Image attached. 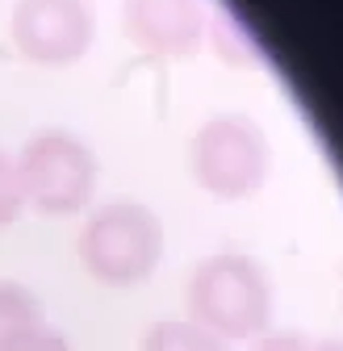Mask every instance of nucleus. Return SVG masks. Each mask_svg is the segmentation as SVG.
Instances as JSON below:
<instances>
[{"label": "nucleus", "instance_id": "423d86ee", "mask_svg": "<svg viewBox=\"0 0 343 351\" xmlns=\"http://www.w3.org/2000/svg\"><path fill=\"white\" fill-rule=\"evenodd\" d=\"M121 21L126 34L151 55H189L205 29L197 0H126Z\"/></svg>", "mask_w": 343, "mask_h": 351}, {"label": "nucleus", "instance_id": "f03ea898", "mask_svg": "<svg viewBox=\"0 0 343 351\" xmlns=\"http://www.w3.org/2000/svg\"><path fill=\"white\" fill-rule=\"evenodd\" d=\"M163 255V226L139 201H113L88 217L80 234V263L105 285H139Z\"/></svg>", "mask_w": 343, "mask_h": 351}, {"label": "nucleus", "instance_id": "7ed1b4c3", "mask_svg": "<svg viewBox=\"0 0 343 351\" xmlns=\"http://www.w3.org/2000/svg\"><path fill=\"white\" fill-rule=\"evenodd\" d=\"M189 167L201 180V189H209L213 197L239 201V197H247V193H255L264 184L268 143H264L260 125L251 117L222 113V117H209L193 134Z\"/></svg>", "mask_w": 343, "mask_h": 351}, {"label": "nucleus", "instance_id": "6e6552de", "mask_svg": "<svg viewBox=\"0 0 343 351\" xmlns=\"http://www.w3.org/2000/svg\"><path fill=\"white\" fill-rule=\"evenodd\" d=\"M143 351H226L218 335L201 330L197 322H155L143 339Z\"/></svg>", "mask_w": 343, "mask_h": 351}, {"label": "nucleus", "instance_id": "f257e3e1", "mask_svg": "<svg viewBox=\"0 0 343 351\" xmlns=\"http://www.w3.org/2000/svg\"><path fill=\"white\" fill-rule=\"evenodd\" d=\"M189 310L218 339H251L272 318V289L247 255H209L189 276Z\"/></svg>", "mask_w": 343, "mask_h": 351}, {"label": "nucleus", "instance_id": "39448f33", "mask_svg": "<svg viewBox=\"0 0 343 351\" xmlns=\"http://www.w3.org/2000/svg\"><path fill=\"white\" fill-rule=\"evenodd\" d=\"M93 9L84 0H17L13 5V42L17 51L42 67L75 63L93 42Z\"/></svg>", "mask_w": 343, "mask_h": 351}, {"label": "nucleus", "instance_id": "9d476101", "mask_svg": "<svg viewBox=\"0 0 343 351\" xmlns=\"http://www.w3.org/2000/svg\"><path fill=\"white\" fill-rule=\"evenodd\" d=\"M9 351H71V343L59 335V330H51V326H34L25 339H17Z\"/></svg>", "mask_w": 343, "mask_h": 351}, {"label": "nucleus", "instance_id": "20e7f679", "mask_svg": "<svg viewBox=\"0 0 343 351\" xmlns=\"http://www.w3.org/2000/svg\"><path fill=\"white\" fill-rule=\"evenodd\" d=\"M21 193L42 213H75L97 189V159L67 130H42L21 147L17 159Z\"/></svg>", "mask_w": 343, "mask_h": 351}, {"label": "nucleus", "instance_id": "0eeeda50", "mask_svg": "<svg viewBox=\"0 0 343 351\" xmlns=\"http://www.w3.org/2000/svg\"><path fill=\"white\" fill-rule=\"evenodd\" d=\"M34 326H42L38 297L25 285H17V280H0V351H9Z\"/></svg>", "mask_w": 343, "mask_h": 351}, {"label": "nucleus", "instance_id": "f8f14e48", "mask_svg": "<svg viewBox=\"0 0 343 351\" xmlns=\"http://www.w3.org/2000/svg\"><path fill=\"white\" fill-rule=\"evenodd\" d=\"M310 351H343V339H322V343H314Z\"/></svg>", "mask_w": 343, "mask_h": 351}, {"label": "nucleus", "instance_id": "9b49d317", "mask_svg": "<svg viewBox=\"0 0 343 351\" xmlns=\"http://www.w3.org/2000/svg\"><path fill=\"white\" fill-rule=\"evenodd\" d=\"M314 343L306 335H297V330H281V335H264L260 343H255V351H310Z\"/></svg>", "mask_w": 343, "mask_h": 351}, {"label": "nucleus", "instance_id": "1a4fd4ad", "mask_svg": "<svg viewBox=\"0 0 343 351\" xmlns=\"http://www.w3.org/2000/svg\"><path fill=\"white\" fill-rule=\"evenodd\" d=\"M25 205V193H21V171H17V159H9L0 151V226H9L13 217L21 213Z\"/></svg>", "mask_w": 343, "mask_h": 351}]
</instances>
